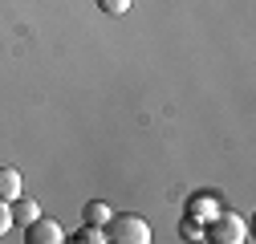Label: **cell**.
<instances>
[{
	"instance_id": "5b68a950",
	"label": "cell",
	"mask_w": 256,
	"mask_h": 244,
	"mask_svg": "<svg viewBox=\"0 0 256 244\" xmlns=\"http://www.w3.org/2000/svg\"><path fill=\"white\" fill-rule=\"evenodd\" d=\"M110 216H114V212H110V204H102V200H90V204L82 208V220H86V224H98V228H106Z\"/></svg>"
},
{
	"instance_id": "3957f363",
	"label": "cell",
	"mask_w": 256,
	"mask_h": 244,
	"mask_svg": "<svg viewBox=\"0 0 256 244\" xmlns=\"http://www.w3.org/2000/svg\"><path fill=\"white\" fill-rule=\"evenodd\" d=\"M24 240H28V244H61V240H66V232H61L57 220L33 216V220H28V228H24Z\"/></svg>"
},
{
	"instance_id": "8992f818",
	"label": "cell",
	"mask_w": 256,
	"mask_h": 244,
	"mask_svg": "<svg viewBox=\"0 0 256 244\" xmlns=\"http://www.w3.org/2000/svg\"><path fill=\"white\" fill-rule=\"evenodd\" d=\"M216 196H191V204H187V216H196V220H212L216 216Z\"/></svg>"
},
{
	"instance_id": "30bf717a",
	"label": "cell",
	"mask_w": 256,
	"mask_h": 244,
	"mask_svg": "<svg viewBox=\"0 0 256 244\" xmlns=\"http://www.w3.org/2000/svg\"><path fill=\"white\" fill-rule=\"evenodd\" d=\"M8 228H12V208H8V200H0V240L8 236Z\"/></svg>"
},
{
	"instance_id": "277c9868",
	"label": "cell",
	"mask_w": 256,
	"mask_h": 244,
	"mask_svg": "<svg viewBox=\"0 0 256 244\" xmlns=\"http://www.w3.org/2000/svg\"><path fill=\"white\" fill-rule=\"evenodd\" d=\"M0 200H8V204L20 200V171L16 167H0Z\"/></svg>"
},
{
	"instance_id": "6da1fadb",
	"label": "cell",
	"mask_w": 256,
	"mask_h": 244,
	"mask_svg": "<svg viewBox=\"0 0 256 244\" xmlns=\"http://www.w3.org/2000/svg\"><path fill=\"white\" fill-rule=\"evenodd\" d=\"M106 240H114V244H150V224L142 216L118 212V216L106 220Z\"/></svg>"
},
{
	"instance_id": "ba28073f",
	"label": "cell",
	"mask_w": 256,
	"mask_h": 244,
	"mask_svg": "<svg viewBox=\"0 0 256 244\" xmlns=\"http://www.w3.org/2000/svg\"><path fill=\"white\" fill-rule=\"evenodd\" d=\"M74 240H78V244H102V240H106V228H98V224H86V228H82Z\"/></svg>"
},
{
	"instance_id": "7a4b0ae2",
	"label": "cell",
	"mask_w": 256,
	"mask_h": 244,
	"mask_svg": "<svg viewBox=\"0 0 256 244\" xmlns=\"http://www.w3.org/2000/svg\"><path fill=\"white\" fill-rule=\"evenodd\" d=\"M204 240H212V244H244L248 240V224L236 212H216L212 224L204 228Z\"/></svg>"
},
{
	"instance_id": "9c48e42d",
	"label": "cell",
	"mask_w": 256,
	"mask_h": 244,
	"mask_svg": "<svg viewBox=\"0 0 256 244\" xmlns=\"http://www.w3.org/2000/svg\"><path fill=\"white\" fill-rule=\"evenodd\" d=\"M130 4H134V0H98V8H102V12H110V16H122Z\"/></svg>"
},
{
	"instance_id": "52a82bcc",
	"label": "cell",
	"mask_w": 256,
	"mask_h": 244,
	"mask_svg": "<svg viewBox=\"0 0 256 244\" xmlns=\"http://www.w3.org/2000/svg\"><path fill=\"white\" fill-rule=\"evenodd\" d=\"M179 236H183V240H204V220H196V216H183Z\"/></svg>"
}]
</instances>
